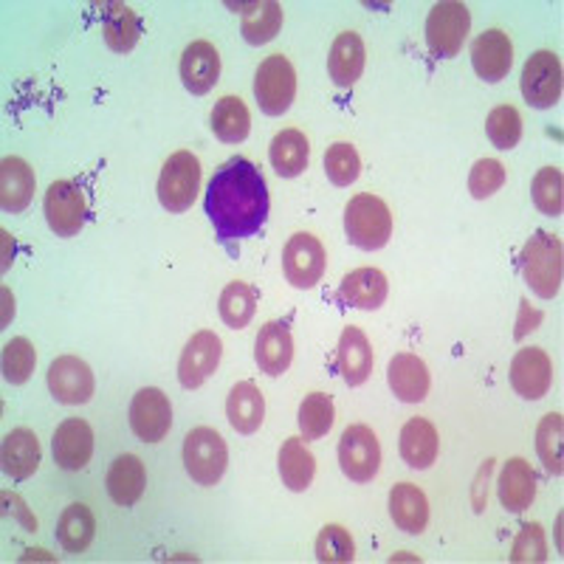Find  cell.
I'll return each instance as SVG.
<instances>
[{"label":"cell","mask_w":564,"mask_h":564,"mask_svg":"<svg viewBox=\"0 0 564 564\" xmlns=\"http://www.w3.org/2000/svg\"><path fill=\"white\" fill-rule=\"evenodd\" d=\"M170 426H173V406L170 398L159 390V387H144L133 395L130 404V430L139 441L159 443L167 437Z\"/></svg>","instance_id":"7c38bea8"},{"label":"cell","mask_w":564,"mask_h":564,"mask_svg":"<svg viewBox=\"0 0 564 564\" xmlns=\"http://www.w3.org/2000/svg\"><path fill=\"white\" fill-rule=\"evenodd\" d=\"M3 506H12L14 508V517H18L20 522H23V525H26V531H37V520H34L32 513L26 511V506H23V502L18 500V497H14V494H3Z\"/></svg>","instance_id":"7dc6e473"},{"label":"cell","mask_w":564,"mask_h":564,"mask_svg":"<svg viewBox=\"0 0 564 564\" xmlns=\"http://www.w3.org/2000/svg\"><path fill=\"white\" fill-rule=\"evenodd\" d=\"M486 133H488V139H491L494 148H500V150L517 148L522 139L520 110L511 108V105H500V108H494L486 119Z\"/></svg>","instance_id":"60d3db41"},{"label":"cell","mask_w":564,"mask_h":564,"mask_svg":"<svg viewBox=\"0 0 564 564\" xmlns=\"http://www.w3.org/2000/svg\"><path fill=\"white\" fill-rule=\"evenodd\" d=\"M181 83L189 94L195 97H204L209 94L220 77V54L218 48L206 40H195L184 48L181 54Z\"/></svg>","instance_id":"2e32d148"},{"label":"cell","mask_w":564,"mask_h":564,"mask_svg":"<svg viewBox=\"0 0 564 564\" xmlns=\"http://www.w3.org/2000/svg\"><path fill=\"white\" fill-rule=\"evenodd\" d=\"M269 159H271V167L276 170V175L282 178H296L308 170V161H311V144L305 139V133L300 130H280V133L271 139V148H269Z\"/></svg>","instance_id":"f546056e"},{"label":"cell","mask_w":564,"mask_h":564,"mask_svg":"<svg viewBox=\"0 0 564 564\" xmlns=\"http://www.w3.org/2000/svg\"><path fill=\"white\" fill-rule=\"evenodd\" d=\"M387 381H390V390L395 392L398 401H404V404H421L423 398L430 395V367L423 359H417L415 352L392 356Z\"/></svg>","instance_id":"ffe728a7"},{"label":"cell","mask_w":564,"mask_h":564,"mask_svg":"<svg viewBox=\"0 0 564 564\" xmlns=\"http://www.w3.org/2000/svg\"><path fill=\"white\" fill-rule=\"evenodd\" d=\"M562 59L553 52H533L522 68V97L531 108H553L562 99Z\"/></svg>","instance_id":"9c48e42d"},{"label":"cell","mask_w":564,"mask_h":564,"mask_svg":"<svg viewBox=\"0 0 564 564\" xmlns=\"http://www.w3.org/2000/svg\"><path fill=\"white\" fill-rule=\"evenodd\" d=\"M387 276L379 269H356L341 280L339 296L359 311H379L387 300Z\"/></svg>","instance_id":"f1b7e54d"},{"label":"cell","mask_w":564,"mask_h":564,"mask_svg":"<svg viewBox=\"0 0 564 564\" xmlns=\"http://www.w3.org/2000/svg\"><path fill=\"white\" fill-rule=\"evenodd\" d=\"M441 437H437L435 423L426 417H410L401 430V457L410 468H430L437 460Z\"/></svg>","instance_id":"4316f807"},{"label":"cell","mask_w":564,"mask_h":564,"mask_svg":"<svg viewBox=\"0 0 564 564\" xmlns=\"http://www.w3.org/2000/svg\"><path fill=\"white\" fill-rule=\"evenodd\" d=\"M34 365H37V352H34L32 341L18 336L3 347V379L9 384H26L32 379Z\"/></svg>","instance_id":"7bdbcfd3"},{"label":"cell","mask_w":564,"mask_h":564,"mask_svg":"<svg viewBox=\"0 0 564 564\" xmlns=\"http://www.w3.org/2000/svg\"><path fill=\"white\" fill-rule=\"evenodd\" d=\"M533 497H536V475H533L531 463L522 457H511L500 475L502 508L511 513H522L531 508Z\"/></svg>","instance_id":"83f0119b"},{"label":"cell","mask_w":564,"mask_h":564,"mask_svg":"<svg viewBox=\"0 0 564 564\" xmlns=\"http://www.w3.org/2000/svg\"><path fill=\"white\" fill-rule=\"evenodd\" d=\"M471 65H475L477 77L486 83H500L508 77L513 65V45L511 37L500 29H488L471 43Z\"/></svg>","instance_id":"ac0fdd59"},{"label":"cell","mask_w":564,"mask_h":564,"mask_svg":"<svg viewBox=\"0 0 564 564\" xmlns=\"http://www.w3.org/2000/svg\"><path fill=\"white\" fill-rule=\"evenodd\" d=\"M506 184V167L497 159H480L475 161V167L468 173V193L477 200L491 198L494 193H500V186Z\"/></svg>","instance_id":"f6af8a7d"},{"label":"cell","mask_w":564,"mask_h":564,"mask_svg":"<svg viewBox=\"0 0 564 564\" xmlns=\"http://www.w3.org/2000/svg\"><path fill=\"white\" fill-rule=\"evenodd\" d=\"M48 390L57 398L59 404L65 406H79L88 404L97 390L94 372L77 356H59L48 367Z\"/></svg>","instance_id":"4fadbf2b"},{"label":"cell","mask_w":564,"mask_h":564,"mask_svg":"<svg viewBox=\"0 0 564 564\" xmlns=\"http://www.w3.org/2000/svg\"><path fill=\"white\" fill-rule=\"evenodd\" d=\"M220 356H224V345L212 330H200L193 339L186 341L178 359V381L184 390H198L212 372L218 370Z\"/></svg>","instance_id":"5bb4252c"},{"label":"cell","mask_w":564,"mask_h":564,"mask_svg":"<svg viewBox=\"0 0 564 564\" xmlns=\"http://www.w3.org/2000/svg\"><path fill=\"white\" fill-rule=\"evenodd\" d=\"M184 466L186 475L198 486H218L220 477L229 466V449L226 441L209 426H198L184 441Z\"/></svg>","instance_id":"277c9868"},{"label":"cell","mask_w":564,"mask_h":564,"mask_svg":"<svg viewBox=\"0 0 564 564\" xmlns=\"http://www.w3.org/2000/svg\"><path fill=\"white\" fill-rule=\"evenodd\" d=\"M141 37V20L124 3H110L108 12H105V43L108 48L119 54L133 52V45Z\"/></svg>","instance_id":"e575fe53"},{"label":"cell","mask_w":564,"mask_h":564,"mask_svg":"<svg viewBox=\"0 0 564 564\" xmlns=\"http://www.w3.org/2000/svg\"><path fill=\"white\" fill-rule=\"evenodd\" d=\"M553 384V361L545 350L525 347L511 361V387L528 401L545 398Z\"/></svg>","instance_id":"9a60e30c"},{"label":"cell","mask_w":564,"mask_h":564,"mask_svg":"<svg viewBox=\"0 0 564 564\" xmlns=\"http://www.w3.org/2000/svg\"><path fill=\"white\" fill-rule=\"evenodd\" d=\"M345 231L352 246L365 251L384 249L392 238V212L379 195H356L345 206Z\"/></svg>","instance_id":"3957f363"},{"label":"cell","mask_w":564,"mask_h":564,"mask_svg":"<svg viewBox=\"0 0 564 564\" xmlns=\"http://www.w3.org/2000/svg\"><path fill=\"white\" fill-rule=\"evenodd\" d=\"M282 29V7L276 0H265V3H254L246 9L240 32H243L246 43L265 45L280 34Z\"/></svg>","instance_id":"d590c367"},{"label":"cell","mask_w":564,"mask_h":564,"mask_svg":"<svg viewBox=\"0 0 564 564\" xmlns=\"http://www.w3.org/2000/svg\"><path fill=\"white\" fill-rule=\"evenodd\" d=\"M251 130V113L240 97H224L212 108V133L226 144H240Z\"/></svg>","instance_id":"836d02e7"},{"label":"cell","mask_w":564,"mask_h":564,"mask_svg":"<svg viewBox=\"0 0 564 564\" xmlns=\"http://www.w3.org/2000/svg\"><path fill=\"white\" fill-rule=\"evenodd\" d=\"M226 417H229L231 430L240 435H254L263 426L265 398L254 381H240L231 387L229 398H226Z\"/></svg>","instance_id":"603a6c76"},{"label":"cell","mask_w":564,"mask_h":564,"mask_svg":"<svg viewBox=\"0 0 564 564\" xmlns=\"http://www.w3.org/2000/svg\"><path fill=\"white\" fill-rule=\"evenodd\" d=\"M471 29V14L460 0H443L426 18V45L437 57H457Z\"/></svg>","instance_id":"52a82bcc"},{"label":"cell","mask_w":564,"mask_h":564,"mask_svg":"<svg viewBox=\"0 0 564 564\" xmlns=\"http://www.w3.org/2000/svg\"><path fill=\"white\" fill-rule=\"evenodd\" d=\"M34 170L29 167V161H23L20 155H7L0 161V206L3 212H18L26 209L34 198Z\"/></svg>","instance_id":"7402d4cb"},{"label":"cell","mask_w":564,"mask_h":564,"mask_svg":"<svg viewBox=\"0 0 564 564\" xmlns=\"http://www.w3.org/2000/svg\"><path fill=\"white\" fill-rule=\"evenodd\" d=\"M325 173L330 184L350 186L361 173V159L352 144L347 141H336L334 148H327L325 153Z\"/></svg>","instance_id":"ee69618b"},{"label":"cell","mask_w":564,"mask_h":564,"mask_svg":"<svg viewBox=\"0 0 564 564\" xmlns=\"http://www.w3.org/2000/svg\"><path fill=\"white\" fill-rule=\"evenodd\" d=\"M254 97L260 110L269 116H282L294 105L296 70L282 54H271L260 63L254 77Z\"/></svg>","instance_id":"8992f818"},{"label":"cell","mask_w":564,"mask_h":564,"mask_svg":"<svg viewBox=\"0 0 564 564\" xmlns=\"http://www.w3.org/2000/svg\"><path fill=\"white\" fill-rule=\"evenodd\" d=\"M334 421L336 410L330 395H325V392H311V395H305V401L300 404V417H296L302 441H319V437H325L327 432L334 430Z\"/></svg>","instance_id":"8d00e7d4"},{"label":"cell","mask_w":564,"mask_h":564,"mask_svg":"<svg viewBox=\"0 0 564 564\" xmlns=\"http://www.w3.org/2000/svg\"><path fill=\"white\" fill-rule=\"evenodd\" d=\"M316 558L322 564H347L356 558V542L341 525H325L316 536Z\"/></svg>","instance_id":"b9f144b4"},{"label":"cell","mask_w":564,"mask_h":564,"mask_svg":"<svg viewBox=\"0 0 564 564\" xmlns=\"http://www.w3.org/2000/svg\"><path fill=\"white\" fill-rule=\"evenodd\" d=\"M325 249L308 231H296L282 249V271L294 289H314L325 274Z\"/></svg>","instance_id":"8fae6325"},{"label":"cell","mask_w":564,"mask_h":564,"mask_svg":"<svg viewBox=\"0 0 564 564\" xmlns=\"http://www.w3.org/2000/svg\"><path fill=\"white\" fill-rule=\"evenodd\" d=\"M511 562L513 564H539L547 562V545H545V531L539 522L522 528L511 547Z\"/></svg>","instance_id":"bcb514c9"},{"label":"cell","mask_w":564,"mask_h":564,"mask_svg":"<svg viewBox=\"0 0 564 564\" xmlns=\"http://www.w3.org/2000/svg\"><path fill=\"white\" fill-rule=\"evenodd\" d=\"M336 365H339L345 384L361 387L367 379H370L376 356H372L370 339H367L361 327L350 325L341 330L339 347H336Z\"/></svg>","instance_id":"44dd1931"},{"label":"cell","mask_w":564,"mask_h":564,"mask_svg":"<svg viewBox=\"0 0 564 564\" xmlns=\"http://www.w3.org/2000/svg\"><path fill=\"white\" fill-rule=\"evenodd\" d=\"M365 40L356 32H341L330 45V54H327V74L339 88H352L365 70Z\"/></svg>","instance_id":"cb8c5ba5"},{"label":"cell","mask_w":564,"mask_h":564,"mask_svg":"<svg viewBox=\"0 0 564 564\" xmlns=\"http://www.w3.org/2000/svg\"><path fill=\"white\" fill-rule=\"evenodd\" d=\"M54 460L65 471H79L90 463L94 455V430L88 426V421L83 417H68L57 426L52 441Z\"/></svg>","instance_id":"e0dca14e"},{"label":"cell","mask_w":564,"mask_h":564,"mask_svg":"<svg viewBox=\"0 0 564 564\" xmlns=\"http://www.w3.org/2000/svg\"><path fill=\"white\" fill-rule=\"evenodd\" d=\"M390 517L398 531L423 533L430 525V500L412 482H398L390 491Z\"/></svg>","instance_id":"484cf974"},{"label":"cell","mask_w":564,"mask_h":564,"mask_svg":"<svg viewBox=\"0 0 564 564\" xmlns=\"http://www.w3.org/2000/svg\"><path fill=\"white\" fill-rule=\"evenodd\" d=\"M254 361L271 379L289 370L291 361H294V339H291L285 322H265L260 327L254 341Z\"/></svg>","instance_id":"d6986e66"},{"label":"cell","mask_w":564,"mask_h":564,"mask_svg":"<svg viewBox=\"0 0 564 564\" xmlns=\"http://www.w3.org/2000/svg\"><path fill=\"white\" fill-rule=\"evenodd\" d=\"M522 274L531 291L542 300H553L562 289V274H564V251L562 240L551 231H536L520 254Z\"/></svg>","instance_id":"7a4b0ae2"},{"label":"cell","mask_w":564,"mask_h":564,"mask_svg":"<svg viewBox=\"0 0 564 564\" xmlns=\"http://www.w3.org/2000/svg\"><path fill=\"white\" fill-rule=\"evenodd\" d=\"M220 319L226 322L229 327L240 330V327L249 325L254 319V311H257V294L251 285L246 282H229L220 294Z\"/></svg>","instance_id":"74e56055"},{"label":"cell","mask_w":564,"mask_h":564,"mask_svg":"<svg viewBox=\"0 0 564 564\" xmlns=\"http://www.w3.org/2000/svg\"><path fill=\"white\" fill-rule=\"evenodd\" d=\"M316 457L302 443V437H289L280 449V477L282 486L291 491H305L314 482Z\"/></svg>","instance_id":"1f68e13d"},{"label":"cell","mask_w":564,"mask_h":564,"mask_svg":"<svg viewBox=\"0 0 564 564\" xmlns=\"http://www.w3.org/2000/svg\"><path fill=\"white\" fill-rule=\"evenodd\" d=\"M148 486V471H144V463L135 455H122L116 457L113 466L108 471V494L116 506H135Z\"/></svg>","instance_id":"4dcf8cb0"},{"label":"cell","mask_w":564,"mask_h":564,"mask_svg":"<svg viewBox=\"0 0 564 564\" xmlns=\"http://www.w3.org/2000/svg\"><path fill=\"white\" fill-rule=\"evenodd\" d=\"M339 466L352 482H370L381 468L379 437L365 423H352L341 432Z\"/></svg>","instance_id":"ba28073f"},{"label":"cell","mask_w":564,"mask_h":564,"mask_svg":"<svg viewBox=\"0 0 564 564\" xmlns=\"http://www.w3.org/2000/svg\"><path fill=\"white\" fill-rule=\"evenodd\" d=\"M97 536V520L88 506L74 502L63 511L57 522V539L65 553H85Z\"/></svg>","instance_id":"d6a6232c"},{"label":"cell","mask_w":564,"mask_h":564,"mask_svg":"<svg viewBox=\"0 0 564 564\" xmlns=\"http://www.w3.org/2000/svg\"><path fill=\"white\" fill-rule=\"evenodd\" d=\"M206 215L224 243L254 238L269 218V186L249 159H229L206 186Z\"/></svg>","instance_id":"6da1fadb"},{"label":"cell","mask_w":564,"mask_h":564,"mask_svg":"<svg viewBox=\"0 0 564 564\" xmlns=\"http://www.w3.org/2000/svg\"><path fill=\"white\" fill-rule=\"evenodd\" d=\"M531 195H533V204L542 215H562L564 209V178H562V170L558 167H542L536 173L531 184Z\"/></svg>","instance_id":"ab89813d"},{"label":"cell","mask_w":564,"mask_h":564,"mask_svg":"<svg viewBox=\"0 0 564 564\" xmlns=\"http://www.w3.org/2000/svg\"><path fill=\"white\" fill-rule=\"evenodd\" d=\"M562 432H564V421L558 412H551V415L542 417V423H539V430H536V452L553 477H562L564 471Z\"/></svg>","instance_id":"f35d334b"},{"label":"cell","mask_w":564,"mask_h":564,"mask_svg":"<svg viewBox=\"0 0 564 564\" xmlns=\"http://www.w3.org/2000/svg\"><path fill=\"white\" fill-rule=\"evenodd\" d=\"M200 189V161L195 159L193 153H181L170 155L167 164L161 167L159 175V186H155V193H159L161 206L173 215L178 212H186L189 206L195 204Z\"/></svg>","instance_id":"5b68a950"},{"label":"cell","mask_w":564,"mask_h":564,"mask_svg":"<svg viewBox=\"0 0 564 564\" xmlns=\"http://www.w3.org/2000/svg\"><path fill=\"white\" fill-rule=\"evenodd\" d=\"M48 229L57 238H77L85 226V195L74 181H54L43 200Z\"/></svg>","instance_id":"30bf717a"},{"label":"cell","mask_w":564,"mask_h":564,"mask_svg":"<svg viewBox=\"0 0 564 564\" xmlns=\"http://www.w3.org/2000/svg\"><path fill=\"white\" fill-rule=\"evenodd\" d=\"M40 460H43V452H40V441L32 430L20 426V430L9 432L3 441V452H0V463L12 480H29L40 468Z\"/></svg>","instance_id":"d4e9b609"}]
</instances>
